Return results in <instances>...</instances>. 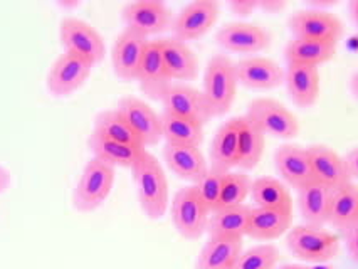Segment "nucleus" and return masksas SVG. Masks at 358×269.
I'll return each mask as SVG.
<instances>
[{
    "label": "nucleus",
    "instance_id": "13",
    "mask_svg": "<svg viewBox=\"0 0 358 269\" xmlns=\"http://www.w3.org/2000/svg\"><path fill=\"white\" fill-rule=\"evenodd\" d=\"M116 110L123 115L145 147H152L162 140L160 115L145 99L124 94L116 103Z\"/></svg>",
    "mask_w": 358,
    "mask_h": 269
},
{
    "label": "nucleus",
    "instance_id": "11",
    "mask_svg": "<svg viewBox=\"0 0 358 269\" xmlns=\"http://www.w3.org/2000/svg\"><path fill=\"white\" fill-rule=\"evenodd\" d=\"M93 71V64L73 52L62 51L52 61L45 78V86L52 96H69L87 81Z\"/></svg>",
    "mask_w": 358,
    "mask_h": 269
},
{
    "label": "nucleus",
    "instance_id": "8",
    "mask_svg": "<svg viewBox=\"0 0 358 269\" xmlns=\"http://www.w3.org/2000/svg\"><path fill=\"white\" fill-rule=\"evenodd\" d=\"M288 27L293 37L301 39L320 41V43L338 44L343 36V22L336 14L330 10L318 9H299L291 14L288 20Z\"/></svg>",
    "mask_w": 358,
    "mask_h": 269
},
{
    "label": "nucleus",
    "instance_id": "46",
    "mask_svg": "<svg viewBox=\"0 0 358 269\" xmlns=\"http://www.w3.org/2000/svg\"><path fill=\"white\" fill-rule=\"evenodd\" d=\"M350 89H352L353 96L358 99V71L353 73L352 80H350Z\"/></svg>",
    "mask_w": 358,
    "mask_h": 269
},
{
    "label": "nucleus",
    "instance_id": "3",
    "mask_svg": "<svg viewBox=\"0 0 358 269\" xmlns=\"http://www.w3.org/2000/svg\"><path fill=\"white\" fill-rule=\"evenodd\" d=\"M116 179L115 167L105 163V161L91 157L79 173L76 185L73 189L74 209L78 212H93L106 202L113 190Z\"/></svg>",
    "mask_w": 358,
    "mask_h": 269
},
{
    "label": "nucleus",
    "instance_id": "26",
    "mask_svg": "<svg viewBox=\"0 0 358 269\" xmlns=\"http://www.w3.org/2000/svg\"><path fill=\"white\" fill-rule=\"evenodd\" d=\"M328 224L343 235L358 224V184L353 180L333 189Z\"/></svg>",
    "mask_w": 358,
    "mask_h": 269
},
{
    "label": "nucleus",
    "instance_id": "7",
    "mask_svg": "<svg viewBox=\"0 0 358 269\" xmlns=\"http://www.w3.org/2000/svg\"><path fill=\"white\" fill-rule=\"evenodd\" d=\"M59 39L66 52L81 56L93 66L105 59V37L85 19L76 15H64L59 22Z\"/></svg>",
    "mask_w": 358,
    "mask_h": 269
},
{
    "label": "nucleus",
    "instance_id": "22",
    "mask_svg": "<svg viewBox=\"0 0 358 269\" xmlns=\"http://www.w3.org/2000/svg\"><path fill=\"white\" fill-rule=\"evenodd\" d=\"M164 160L166 167L172 170L178 179L197 184L202 175L209 170V161L203 155L201 147H189V145H164Z\"/></svg>",
    "mask_w": 358,
    "mask_h": 269
},
{
    "label": "nucleus",
    "instance_id": "24",
    "mask_svg": "<svg viewBox=\"0 0 358 269\" xmlns=\"http://www.w3.org/2000/svg\"><path fill=\"white\" fill-rule=\"evenodd\" d=\"M239 160V117L227 119L217 128L209 148V167L231 172Z\"/></svg>",
    "mask_w": 358,
    "mask_h": 269
},
{
    "label": "nucleus",
    "instance_id": "19",
    "mask_svg": "<svg viewBox=\"0 0 358 269\" xmlns=\"http://www.w3.org/2000/svg\"><path fill=\"white\" fill-rule=\"evenodd\" d=\"M306 148L315 180L322 182L330 189H338L340 185L352 180L345 165V159L335 148L324 143L308 145Z\"/></svg>",
    "mask_w": 358,
    "mask_h": 269
},
{
    "label": "nucleus",
    "instance_id": "31",
    "mask_svg": "<svg viewBox=\"0 0 358 269\" xmlns=\"http://www.w3.org/2000/svg\"><path fill=\"white\" fill-rule=\"evenodd\" d=\"M249 197L252 201V207L293 210V198L288 185L274 177H259L252 180Z\"/></svg>",
    "mask_w": 358,
    "mask_h": 269
},
{
    "label": "nucleus",
    "instance_id": "37",
    "mask_svg": "<svg viewBox=\"0 0 358 269\" xmlns=\"http://www.w3.org/2000/svg\"><path fill=\"white\" fill-rule=\"evenodd\" d=\"M226 173L224 170H219V168L209 167V170L202 175V179L197 182L195 189H197L199 197L202 198L203 204L207 205V209L210 212H214L219 205L220 192H222V184L224 179H226Z\"/></svg>",
    "mask_w": 358,
    "mask_h": 269
},
{
    "label": "nucleus",
    "instance_id": "38",
    "mask_svg": "<svg viewBox=\"0 0 358 269\" xmlns=\"http://www.w3.org/2000/svg\"><path fill=\"white\" fill-rule=\"evenodd\" d=\"M227 9L237 17L245 19L257 10V0H229Z\"/></svg>",
    "mask_w": 358,
    "mask_h": 269
},
{
    "label": "nucleus",
    "instance_id": "41",
    "mask_svg": "<svg viewBox=\"0 0 358 269\" xmlns=\"http://www.w3.org/2000/svg\"><path fill=\"white\" fill-rule=\"evenodd\" d=\"M343 159H345V165H347L350 179L358 180V147H353L352 150H348Z\"/></svg>",
    "mask_w": 358,
    "mask_h": 269
},
{
    "label": "nucleus",
    "instance_id": "33",
    "mask_svg": "<svg viewBox=\"0 0 358 269\" xmlns=\"http://www.w3.org/2000/svg\"><path fill=\"white\" fill-rule=\"evenodd\" d=\"M266 135L252 125L248 118L239 117V160L237 167L243 170H252L262 159L266 145Z\"/></svg>",
    "mask_w": 358,
    "mask_h": 269
},
{
    "label": "nucleus",
    "instance_id": "1",
    "mask_svg": "<svg viewBox=\"0 0 358 269\" xmlns=\"http://www.w3.org/2000/svg\"><path fill=\"white\" fill-rule=\"evenodd\" d=\"M136 197L140 209L152 221H158L166 214L170 204L169 179L162 161L152 152L145 150L131 167Z\"/></svg>",
    "mask_w": 358,
    "mask_h": 269
},
{
    "label": "nucleus",
    "instance_id": "21",
    "mask_svg": "<svg viewBox=\"0 0 358 269\" xmlns=\"http://www.w3.org/2000/svg\"><path fill=\"white\" fill-rule=\"evenodd\" d=\"M285 85L291 101L298 108H311L320 98V69L316 66L288 64L285 69Z\"/></svg>",
    "mask_w": 358,
    "mask_h": 269
},
{
    "label": "nucleus",
    "instance_id": "47",
    "mask_svg": "<svg viewBox=\"0 0 358 269\" xmlns=\"http://www.w3.org/2000/svg\"><path fill=\"white\" fill-rule=\"evenodd\" d=\"M357 226H358V224H357Z\"/></svg>",
    "mask_w": 358,
    "mask_h": 269
},
{
    "label": "nucleus",
    "instance_id": "29",
    "mask_svg": "<svg viewBox=\"0 0 358 269\" xmlns=\"http://www.w3.org/2000/svg\"><path fill=\"white\" fill-rule=\"evenodd\" d=\"M243 251V239L209 238L195 259L194 269H232Z\"/></svg>",
    "mask_w": 358,
    "mask_h": 269
},
{
    "label": "nucleus",
    "instance_id": "4",
    "mask_svg": "<svg viewBox=\"0 0 358 269\" xmlns=\"http://www.w3.org/2000/svg\"><path fill=\"white\" fill-rule=\"evenodd\" d=\"M286 246L294 258L308 264H327L338 256L340 235L324 227L294 226L286 233Z\"/></svg>",
    "mask_w": 358,
    "mask_h": 269
},
{
    "label": "nucleus",
    "instance_id": "15",
    "mask_svg": "<svg viewBox=\"0 0 358 269\" xmlns=\"http://www.w3.org/2000/svg\"><path fill=\"white\" fill-rule=\"evenodd\" d=\"M148 43V37L141 36L128 27H124L116 36L113 48H111V64H113V71L120 80L136 81Z\"/></svg>",
    "mask_w": 358,
    "mask_h": 269
},
{
    "label": "nucleus",
    "instance_id": "39",
    "mask_svg": "<svg viewBox=\"0 0 358 269\" xmlns=\"http://www.w3.org/2000/svg\"><path fill=\"white\" fill-rule=\"evenodd\" d=\"M288 7L285 0H257V10L266 12V14H281Z\"/></svg>",
    "mask_w": 358,
    "mask_h": 269
},
{
    "label": "nucleus",
    "instance_id": "28",
    "mask_svg": "<svg viewBox=\"0 0 358 269\" xmlns=\"http://www.w3.org/2000/svg\"><path fill=\"white\" fill-rule=\"evenodd\" d=\"M249 214L251 205H234V207H220L209 215L207 231L209 238H229V239H243L248 231Z\"/></svg>",
    "mask_w": 358,
    "mask_h": 269
},
{
    "label": "nucleus",
    "instance_id": "14",
    "mask_svg": "<svg viewBox=\"0 0 358 269\" xmlns=\"http://www.w3.org/2000/svg\"><path fill=\"white\" fill-rule=\"evenodd\" d=\"M162 105L165 113L192 119L202 126L212 118L202 91L187 82H172L162 98Z\"/></svg>",
    "mask_w": 358,
    "mask_h": 269
},
{
    "label": "nucleus",
    "instance_id": "42",
    "mask_svg": "<svg viewBox=\"0 0 358 269\" xmlns=\"http://www.w3.org/2000/svg\"><path fill=\"white\" fill-rule=\"evenodd\" d=\"M276 269H336L333 264H308V263H291V264H282Z\"/></svg>",
    "mask_w": 358,
    "mask_h": 269
},
{
    "label": "nucleus",
    "instance_id": "43",
    "mask_svg": "<svg viewBox=\"0 0 358 269\" xmlns=\"http://www.w3.org/2000/svg\"><path fill=\"white\" fill-rule=\"evenodd\" d=\"M10 184H12L10 170L6 167V165L0 163V194L6 192V190L10 187Z\"/></svg>",
    "mask_w": 358,
    "mask_h": 269
},
{
    "label": "nucleus",
    "instance_id": "40",
    "mask_svg": "<svg viewBox=\"0 0 358 269\" xmlns=\"http://www.w3.org/2000/svg\"><path fill=\"white\" fill-rule=\"evenodd\" d=\"M345 242H347V249L350 258H352L358 264V226L350 229L347 234H345Z\"/></svg>",
    "mask_w": 358,
    "mask_h": 269
},
{
    "label": "nucleus",
    "instance_id": "44",
    "mask_svg": "<svg viewBox=\"0 0 358 269\" xmlns=\"http://www.w3.org/2000/svg\"><path fill=\"white\" fill-rule=\"evenodd\" d=\"M338 0H308L306 6L310 9H318V10H330V7L336 6Z\"/></svg>",
    "mask_w": 358,
    "mask_h": 269
},
{
    "label": "nucleus",
    "instance_id": "30",
    "mask_svg": "<svg viewBox=\"0 0 358 269\" xmlns=\"http://www.w3.org/2000/svg\"><path fill=\"white\" fill-rule=\"evenodd\" d=\"M335 54V44L301 39V37H293L285 48V57L288 64H306L318 68L320 64L331 61Z\"/></svg>",
    "mask_w": 358,
    "mask_h": 269
},
{
    "label": "nucleus",
    "instance_id": "2",
    "mask_svg": "<svg viewBox=\"0 0 358 269\" xmlns=\"http://www.w3.org/2000/svg\"><path fill=\"white\" fill-rule=\"evenodd\" d=\"M236 64L227 54H214L203 71L202 94L206 99L210 117H222L234 105L237 94Z\"/></svg>",
    "mask_w": 358,
    "mask_h": 269
},
{
    "label": "nucleus",
    "instance_id": "25",
    "mask_svg": "<svg viewBox=\"0 0 358 269\" xmlns=\"http://www.w3.org/2000/svg\"><path fill=\"white\" fill-rule=\"evenodd\" d=\"M298 209L305 224L324 227L328 224L333 189L318 180H311L298 190Z\"/></svg>",
    "mask_w": 358,
    "mask_h": 269
},
{
    "label": "nucleus",
    "instance_id": "12",
    "mask_svg": "<svg viewBox=\"0 0 358 269\" xmlns=\"http://www.w3.org/2000/svg\"><path fill=\"white\" fill-rule=\"evenodd\" d=\"M215 43L229 52L251 56L264 51L271 43V36L259 24L236 20V22L224 24L219 29L215 34Z\"/></svg>",
    "mask_w": 358,
    "mask_h": 269
},
{
    "label": "nucleus",
    "instance_id": "9",
    "mask_svg": "<svg viewBox=\"0 0 358 269\" xmlns=\"http://www.w3.org/2000/svg\"><path fill=\"white\" fill-rule=\"evenodd\" d=\"M219 14L220 3L217 0H192L173 15L170 31L173 37L184 43L201 39L215 26Z\"/></svg>",
    "mask_w": 358,
    "mask_h": 269
},
{
    "label": "nucleus",
    "instance_id": "32",
    "mask_svg": "<svg viewBox=\"0 0 358 269\" xmlns=\"http://www.w3.org/2000/svg\"><path fill=\"white\" fill-rule=\"evenodd\" d=\"M162 138L165 143L201 147L203 142V126L192 119H185L162 111Z\"/></svg>",
    "mask_w": 358,
    "mask_h": 269
},
{
    "label": "nucleus",
    "instance_id": "20",
    "mask_svg": "<svg viewBox=\"0 0 358 269\" xmlns=\"http://www.w3.org/2000/svg\"><path fill=\"white\" fill-rule=\"evenodd\" d=\"M136 81H138L143 94H147L150 99H155V101H162L165 91L173 82L169 71H166L160 48H158L155 39L150 41L147 49H145Z\"/></svg>",
    "mask_w": 358,
    "mask_h": 269
},
{
    "label": "nucleus",
    "instance_id": "10",
    "mask_svg": "<svg viewBox=\"0 0 358 269\" xmlns=\"http://www.w3.org/2000/svg\"><path fill=\"white\" fill-rule=\"evenodd\" d=\"M124 27L150 37L165 32L172 26V9L164 0H131L122 9Z\"/></svg>",
    "mask_w": 358,
    "mask_h": 269
},
{
    "label": "nucleus",
    "instance_id": "17",
    "mask_svg": "<svg viewBox=\"0 0 358 269\" xmlns=\"http://www.w3.org/2000/svg\"><path fill=\"white\" fill-rule=\"evenodd\" d=\"M157 44L160 48L162 59L173 82L192 81L199 74V57L189 43L177 39L173 36L158 37Z\"/></svg>",
    "mask_w": 358,
    "mask_h": 269
},
{
    "label": "nucleus",
    "instance_id": "35",
    "mask_svg": "<svg viewBox=\"0 0 358 269\" xmlns=\"http://www.w3.org/2000/svg\"><path fill=\"white\" fill-rule=\"evenodd\" d=\"M280 251L274 244L261 242L241 252L232 269H276Z\"/></svg>",
    "mask_w": 358,
    "mask_h": 269
},
{
    "label": "nucleus",
    "instance_id": "5",
    "mask_svg": "<svg viewBox=\"0 0 358 269\" xmlns=\"http://www.w3.org/2000/svg\"><path fill=\"white\" fill-rule=\"evenodd\" d=\"M244 117L259 128L262 133L274 138L291 140L299 133L298 117L276 98H254L248 105Z\"/></svg>",
    "mask_w": 358,
    "mask_h": 269
},
{
    "label": "nucleus",
    "instance_id": "23",
    "mask_svg": "<svg viewBox=\"0 0 358 269\" xmlns=\"http://www.w3.org/2000/svg\"><path fill=\"white\" fill-rule=\"evenodd\" d=\"M291 224H293V210L262 209L251 205L245 235L261 242L276 241L282 234L288 233Z\"/></svg>",
    "mask_w": 358,
    "mask_h": 269
},
{
    "label": "nucleus",
    "instance_id": "27",
    "mask_svg": "<svg viewBox=\"0 0 358 269\" xmlns=\"http://www.w3.org/2000/svg\"><path fill=\"white\" fill-rule=\"evenodd\" d=\"M87 148L93 153L94 159L105 161L111 167H128L131 168L133 163L140 159V155L147 148L145 147H133L116 140L106 138L98 131H91L87 136Z\"/></svg>",
    "mask_w": 358,
    "mask_h": 269
},
{
    "label": "nucleus",
    "instance_id": "36",
    "mask_svg": "<svg viewBox=\"0 0 358 269\" xmlns=\"http://www.w3.org/2000/svg\"><path fill=\"white\" fill-rule=\"evenodd\" d=\"M251 185L252 180L251 177L245 172H237L231 170L226 173V179L222 184V192H220L219 205L220 207H234V205H243L245 198L251 194Z\"/></svg>",
    "mask_w": 358,
    "mask_h": 269
},
{
    "label": "nucleus",
    "instance_id": "18",
    "mask_svg": "<svg viewBox=\"0 0 358 269\" xmlns=\"http://www.w3.org/2000/svg\"><path fill=\"white\" fill-rule=\"evenodd\" d=\"M274 168L281 177V182L296 190L315 180L308 148L298 143H282L278 147L274 152Z\"/></svg>",
    "mask_w": 358,
    "mask_h": 269
},
{
    "label": "nucleus",
    "instance_id": "34",
    "mask_svg": "<svg viewBox=\"0 0 358 269\" xmlns=\"http://www.w3.org/2000/svg\"><path fill=\"white\" fill-rule=\"evenodd\" d=\"M93 131H98L106 138L116 140V142L133 145V147H145L138 135L133 131V128L128 125L127 119L123 118V115L116 108L99 111L93 119Z\"/></svg>",
    "mask_w": 358,
    "mask_h": 269
},
{
    "label": "nucleus",
    "instance_id": "45",
    "mask_svg": "<svg viewBox=\"0 0 358 269\" xmlns=\"http://www.w3.org/2000/svg\"><path fill=\"white\" fill-rule=\"evenodd\" d=\"M348 12H350V17H352L353 22H355V26L358 27V0H350Z\"/></svg>",
    "mask_w": 358,
    "mask_h": 269
},
{
    "label": "nucleus",
    "instance_id": "6",
    "mask_svg": "<svg viewBox=\"0 0 358 269\" xmlns=\"http://www.w3.org/2000/svg\"><path fill=\"white\" fill-rule=\"evenodd\" d=\"M210 210L199 197L195 185H184L170 201V217L178 234L187 241H197L207 231Z\"/></svg>",
    "mask_w": 358,
    "mask_h": 269
},
{
    "label": "nucleus",
    "instance_id": "16",
    "mask_svg": "<svg viewBox=\"0 0 358 269\" xmlns=\"http://www.w3.org/2000/svg\"><path fill=\"white\" fill-rule=\"evenodd\" d=\"M239 85L251 89H274L285 85V68L266 56H245L236 61Z\"/></svg>",
    "mask_w": 358,
    "mask_h": 269
}]
</instances>
